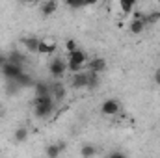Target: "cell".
Listing matches in <instances>:
<instances>
[{"mask_svg": "<svg viewBox=\"0 0 160 158\" xmlns=\"http://www.w3.org/2000/svg\"><path fill=\"white\" fill-rule=\"evenodd\" d=\"M34 106H36V108H34L36 117L45 119L56 110V101L52 99V95H41V97H36Z\"/></svg>", "mask_w": 160, "mask_h": 158, "instance_id": "1", "label": "cell"}, {"mask_svg": "<svg viewBox=\"0 0 160 158\" xmlns=\"http://www.w3.org/2000/svg\"><path fill=\"white\" fill-rule=\"evenodd\" d=\"M86 60H88V54L84 50H80V48H75V50L67 52V71H71V73L82 71Z\"/></svg>", "mask_w": 160, "mask_h": 158, "instance_id": "2", "label": "cell"}, {"mask_svg": "<svg viewBox=\"0 0 160 158\" xmlns=\"http://www.w3.org/2000/svg\"><path fill=\"white\" fill-rule=\"evenodd\" d=\"M48 71H50V77L56 80H60L63 75H65V71H67V60H63V58H52L50 60V63H48Z\"/></svg>", "mask_w": 160, "mask_h": 158, "instance_id": "3", "label": "cell"}, {"mask_svg": "<svg viewBox=\"0 0 160 158\" xmlns=\"http://www.w3.org/2000/svg\"><path fill=\"white\" fill-rule=\"evenodd\" d=\"M0 73L4 75L6 80H17V77H21V75L24 73V69H22V65H17V63H13V62H6V63L2 65Z\"/></svg>", "mask_w": 160, "mask_h": 158, "instance_id": "4", "label": "cell"}, {"mask_svg": "<svg viewBox=\"0 0 160 158\" xmlns=\"http://www.w3.org/2000/svg\"><path fill=\"white\" fill-rule=\"evenodd\" d=\"M119 101H116V99H106L102 104H101V114L102 116H118L119 114Z\"/></svg>", "mask_w": 160, "mask_h": 158, "instance_id": "5", "label": "cell"}, {"mask_svg": "<svg viewBox=\"0 0 160 158\" xmlns=\"http://www.w3.org/2000/svg\"><path fill=\"white\" fill-rule=\"evenodd\" d=\"M56 52V41L50 39V37H45L39 41V48H38V54L41 56H48V54H54Z\"/></svg>", "mask_w": 160, "mask_h": 158, "instance_id": "6", "label": "cell"}, {"mask_svg": "<svg viewBox=\"0 0 160 158\" xmlns=\"http://www.w3.org/2000/svg\"><path fill=\"white\" fill-rule=\"evenodd\" d=\"M71 86H73L75 89H86V87H88V71H78V73H73Z\"/></svg>", "mask_w": 160, "mask_h": 158, "instance_id": "7", "label": "cell"}, {"mask_svg": "<svg viewBox=\"0 0 160 158\" xmlns=\"http://www.w3.org/2000/svg\"><path fill=\"white\" fill-rule=\"evenodd\" d=\"M56 9H58V2H56V0H43L41 6H39V11H41L43 17H50V15H54Z\"/></svg>", "mask_w": 160, "mask_h": 158, "instance_id": "8", "label": "cell"}, {"mask_svg": "<svg viewBox=\"0 0 160 158\" xmlns=\"http://www.w3.org/2000/svg\"><path fill=\"white\" fill-rule=\"evenodd\" d=\"M39 37H36V36H28V37H24L22 39V45H24V48H26V52H30V54H38V48H39Z\"/></svg>", "mask_w": 160, "mask_h": 158, "instance_id": "9", "label": "cell"}, {"mask_svg": "<svg viewBox=\"0 0 160 158\" xmlns=\"http://www.w3.org/2000/svg\"><path fill=\"white\" fill-rule=\"evenodd\" d=\"M50 95H52V99H54L56 102H60V101L65 97V86H63L62 82L50 84Z\"/></svg>", "mask_w": 160, "mask_h": 158, "instance_id": "10", "label": "cell"}, {"mask_svg": "<svg viewBox=\"0 0 160 158\" xmlns=\"http://www.w3.org/2000/svg\"><path fill=\"white\" fill-rule=\"evenodd\" d=\"M65 149V143H50L47 149H45V155L47 156H50V158H56V156H60L62 155V151Z\"/></svg>", "mask_w": 160, "mask_h": 158, "instance_id": "11", "label": "cell"}, {"mask_svg": "<svg viewBox=\"0 0 160 158\" xmlns=\"http://www.w3.org/2000/svg\"><path fill=\"white\" fill-rule=\"evenodd\" d=\"M145 28H147V26H145V22H143L142 19H132L130 24H128V30H130V34H134V36H140Z\"/></svg>", "mask_w": 160, "mask_h": 158, "instance_id": "12", "label": "cell"}, {"mask_svg": "<svg viewBox=\"0 0 160 158\" xmlns=\"http://www.w3.org/2000/svg\"><path fill=\"white\" fill-rule=\"evenodd\" d=\"M34 93H36V97H41V95H50V84H47V82H34Z\"/></svg>", "mask_w": 160, "mask_h": 158, "instance_id": "13", "label": "cell"}, {"mask_svg": "<svg viewBox=\"0 0 160 158\" xmlns=\"http://www.w3.org/2000/svg\"><path fill=\"white\" fill-rule=\"evenodd\" d=\"M89 71H95V73L106 71V60H104V58H93V60L89 62Z\"/></svg>", "mask_w": 160, "mask_h": 158, "instance_id": "14", "label": "cell"}, {"mask_svg": "<svg viewBox=\"0 0 160 158\" xmlns=\"http://www.w3.org/2000/svg\"><path fill=\"white\" fill-rule=\"evenodd\" d=\"M8 62H13V63H17V65H24L26 56L21 54V50H11V52L8 54Z\"/></svg>", "mask_w": 160, "mask_h": 158, "instance_id": "15", "label": "cell"}, {"mask_svg": "<svg viewBox=\"0 0 160 158\" xmlns=\"http://www.w3.org/2000/svg\"><path fill=\"white\" fill-rule=\"evenodd\" d=\"M158 21H160V11H151V13H145V19H143L145 26H155Z\"/></svg>", "mask_w": 160, "mask_h": 158, "instance_id": "16", "label": "cell"}, {"mask_svg": "<svg viewBox=\"0 0 160 158\" xmlns=\"http://www.w3.org/2000/svg\"><path fill=\"white\" fill-rule=\"evenodd\" d=\"M136 7V0H119V9L127 15V13H132Z\"/></svg>", "mask_w": 160, "mask_h": 158, "instance_id": "17", "label": "cell"}, {"mask_svg": "<svg viewBox=\"0 0 160 158\" xmlns=\"http://www.w3.org/2000/svg\"><path fill=\"white\" fill-rule=\"evenodd\" d=\"M13 138H15V141H17V143H24V141L28 140V128H24V126L17 128V130H15V134H13Z\"/></svg>", "mask_w": 160, "mask_h": 158, "instance_id": "18", "label": "cell"}, {"mask_svg": "<svg viewBox=\"0 0 160 158\" xmlns=\"http://www.w3.org/2000/svg\"><path fill=\"white\" fill-rule=\"evenodd\" d=\"M97 86H99V73L88 71V87L86 89H95Z\"/></svg>", "mask_w": 160, "mask_h": 158, "instance_id": "19", "label": "cell"}, {"mask_svg": "<svg viewBox=\"0 0 160 158\" xmlns=\"http://www.w3.org/2000/svg\"><path fill=\"white\" fill-rule=\"evenodd\" d=\"M21 87H30V86H34V80H32V77L30 75H26V73H22L21 77H17V80H15Z\"/></svg>", "mask_w": 160, "mask_h": 158, "instance_id": "20", "label": "cell"}, {"mask_svg": "<svg viewBox=\"0 0 160 158\" xmlns=\"http://www.w3.org/2000/svg\"><path fill=\"white\" fill-rule=\"evenodd\" d=\"M99 151H97V147L95 145H84L82 149H80V156L84 158H89V156H95Z\"/></svg>", "mask_w": 160, "mask_h": 158, "instance_id": "21", "label": "cell"}, {"mask_svg": "<svg viewBox=\"0 0 160 158\" xmlns=\"http://www.w3.org/2000/svg\"><path fill=\"white\" fill-rule=\"evenodd\" d=\"M19 89H21V86H19L15 80H8V84H6V93H8V95H15Z\"/></svg>", "mask_w": 160, "mask_h": 158, "instance_id": "22", "label": "cell"}, {"mask_svg": "<svg viewBox=\"0 0 160 158\" xmlns=\"http://www.w3.org/2000/svg\"><path fill=\"white\" fill-rule=\"evenodd\" d=\"M65 6L71 9H82L86 6V0H65Z\"/></svg>", "mask_w": 160, "mask_h": 158, "instance_id": "23", "label": "cell"}, {"mask_svg": "<svg viewBox=\"0 0 160 158\" xmlns=\"http://www.w3.org/2000/svg\"><path fill=\"white\" fill-rule=\"evenodd\" d=\"M75 48H78L75 39H67L65 41V50H67V52H71V50H75Z\"/></svg>", "mask_w": 160, "mask_h": 158, "instance_id": "24", "label": "cell"}, {"mask_svg": "<svg viewBox=\"0 0 160 158\" xmlns=\"http://www.w3.org/2000/svg\"><path fill=\"white\" fill-rule=\"evenodd\" d=\"M132 19H142V21H143V19H145V13L136 9V11H132Z\"/></svg>", "mask_w": 160, "mask_h": 158, "instance_id": "25", "label": "cell"}, {"mask_svg": "<svg viewBox=\"0 0 160 158\" xmlns=\"http://www.w3.org/2000/svg\"><path fill=\"white\" fill-rule=\"evenodd\" d=\"M108 156L110 158H123L125 156V153H121V151H114V153H110Z\"/></svg>", "mask_w": 160, "mask_h": 158, "instance_id": "26", "label": "cell"}, {"mask_svg": "<svg viewBox=\"0 0 160 158\" xmlns=\"http://www.w3.org/2000/svg\"><path fill=\"white\" fill-rule=\"evenodd\" d=\"M153 80H155V84H157V86H160V69H157V71H155Z\"/></svg>", "mask_w": 160, "mask_h": 158, "instance_id": "27", "label": "cell"}, {"mask_svg": "<svg viewBox=\"0 0 160 158\" xmlns=\"http://www.w3.org/2000/svg\"><path fill=\"white\" fill-rule=\"evenodd\" d=\"M8 62V56H4V54H0V69H2V65Z\"/></svg>", "mask_w": 160, "mask_h": 158, "instance_id": "28", "label": "cell"}, {"mask_svg": "<svg viewBox=\"0 0 160 158\" xmlns=\"http://www.w3.org/2000/svg\"><path fill=\"white\" fill-rule=\"evenodd\" d=\"M99 0H86V6H95Z\"/></svg>", "mask_w": 160, "mask_h": 158, "instance_id": "29", "label": "cell"}, {"mask_svg": "<svg viewBox=\"0 0 160 158\" xmlns=\"http://www.w3.org/2000/svg\"><path fill=\"white\" fill-rule=\"evenodd\" d=\"M22 2H24V4H36L38 0H22Z\"/></svg>", "mask_w": 160, "mask_h": 158, "instance_id": "30", "label": "cell"}, {"mask_svg": "<svg viewBox=\"0 0 160 158\" xmlns=\"http://www.w3.org/2000/svg\"><path fill=\"white\" fill-rule=\"evenodd\" d=\"M41 2H43V0H41Z\"/></svg>", "mask_w": 160, "mask_h": 158, "instance_id": "31", "label": "cell"}]
</instances>
